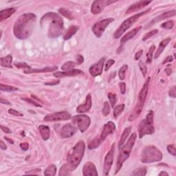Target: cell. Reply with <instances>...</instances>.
<instances>
[{"label":"cell","instance_id":"1","mask_svg":"<svg viewBox=\"0 0 176 176\" xmlns=\"http://www.w3.org/2000/svg\"><path fill=\"white\" fill-rule=\"evenodd\" d=\"M85 144L84 141H78L70 151L67 156V163L60 169L59 175H67L77 168L82 160L85 153Z\"/></svg>","mask_w":176,"mask_h":176},{"label":"cell","instance_id":"2","mask_svg":"<svg viewBox=\"0 0 176 176\" xmlns=\"http://www.w3.org/2000/svg\"><path fill=\"white\" fill-rule=\"evenodd\" d=\"M36 15L33 13H25L20 16L15 22L13 33L17 39L24 40L29 38L32 33Z\"/></svg>","mask_w":176,"mask_h":176},{"label":"cell","instance_id":"3","mask_svg":"<svg viewBox=\"0 0 176 176\" xmlns=\"http://www.w3.org/2000/svg\"><path fill=\"white\" fill-rule=\"evenodd\" d=\"M42 26H48V35L50 38L58 37L64 30V23L62 17L55 13H48L40 20Z\"/></svg>","mask_w":176,"mask_h":176},{"label":"cell","instance_id":"4","mask_svg":"<svg viewBox=\"0 0 176 176\" xmlns=\"http://www.w3.org/2000/svg\"><path fill=\"white\" fill-rule=\"evenodd\" d=\"M136 138H137V135L136 133L132 134V136H130V138L128 140V141L126 143L125 145H124L123 147H121L120 153H119L118 157V160H117L116 171H115V173H114L115 175L118 173V171L121 170L122 166H123V164L124 162H125L128 158L129 157L130 153L131 152H132V149L134 146L135 142H136Z\"/></svg>","mask_w":176,"mask_h":176},{"label":"cell","instance_id":"5","mask_svg":"<svg viewBox=\"0 0 176 176\" xmlns=\"http://www.w3.org/2000/svg\"><path fill=\"white\" fill-rule=\"evenodd\" d=\"M162 159V153L155 146H148L143 150L141 161L143 163H152L160 161Z\"/></svg>","mask_w":176,"mask_h":176},{"label":"cell","instance_id":"6","mask_svg":"<svg viewBox=\"0 0 176 176\" xmlns=\"http://www.w3.org/2000/svg\"><path fill=\"white\" fill-rule=\"evenodd\" d=\"M155 132L153 127V112L150 111L146 115V118L141 122L138 127L139 138H142L145 135L152 134Z\"/></svg>","mask_w":176,"mask_h":176},{"label":"cell","instance_id":"7","mask_svg":"<svg viewBox=\"0 0 176 176\" xmlns=\"http://www.w3.org/2000/svg\"><path fill=\"white\" fill-rule=\"evenodd\" d=\"M151 8H149L145 11H143V12H141L140 13H138V14L134 15V16L129 17L128 19H125L121 25L119 26V28L117 29L116 32L114 33V39H118L121 36L123 35V34L125 32L126 30L130 28L131 26H133L135 23H136V21L139 19L141 16H143L144 14H146V13L149 12Z\"/></svg>","mask_w":176,"mask_h":176},{"label":"cell","instance_id":"8","mask_svg":"<svg viewBox=\"0 0 176 176\" xmlns=\"http://www.w3.org/2000/svg\"><path fill=\"white\" fill-rule=\"evenodd\" d=\"M73 123L77 125L81 133H84L89 128L91 120L87 115H77L73 118Z\"/></svg>","mask_w":176,"mask_h":176},{"label":"cell","instance_id":"9","mask_svg":"<svg viewBox=\"0 0 176 176\" xmlns=\"http://www.w3.org/2000/svg\"><path fill=\"white\" fill-rule=\"evenodd\" d=\"M114 19H113V18H107V19H103L100 21L96 22L92 27V31H93L94 35L97 37H101L104 33L105 29L107 28V27L112 22L114 21Z\"/></svg>","mask_w":176,"mask_h":176},{"label":"cell","instance_id":"10","mask_svg":"<svg viewBox=\"0 0 176 176\" xmlns=\"http://www.w3.org/2000/svg\"><path fill=\"white\" fill-rule=\"evenodd\" d=\"M70 118L71 116L68 112H61L47 115L44 120L46 122H58L61 121H67Z\"/></svg>","mask_w":176,"mask_h":176},{"label":"cell","instance_id":"11","mask_svg":"<svg viewBox=\"0 0 176 176\" xmlns=\"http://www.w3.org/2000/svg\"><path fill=\"white\" fill-rule=\"evenodd\" d=\"M114 148L115 144H113L110 150L108 152L107 155H106L105 157L104 166H103V173H104V175H107L109 174V172L113 164V162H114Z\"/></svg>","mask_w":176,"mask_h":176},{"label":"cell","instance_id":"12","mask_svg":"<svg viewBox=\"0 0 176 176\" xmlns=\"http://www.w3.org/2000/svg\"><path fill=\"white\" fill-rule=\"evenodd\" d=\"M116 1H109V0H97L94 1L91 7V12L92 14L97 15L101 13L106 6L111 5Z\"/></svg>","mask_w":176,"mask_h":176},{"label":"cell","instance_id":"13","mask_svg":"<svg viewBox=\"0 0 176 176\" xmlns=\"http://www.w3.org/2000/svg\"><path fill=\"white\" fill-rule=\"evenodd\" d=\"M105 58L103 57L101 58L100 60L98 61L96 64H94L90 67L89 70V72L91 75L93 76V77H96L97 76L101 75L102 74L103 67H104V64H105Z\"/></svg>","mask_w":176,"mask_h":176},{"label":"cell","instance_id":"14","mask_svg":"<svg viewBox=\"0 0 176 176\" xmlns=\"http://www.w3.org/2000/svg\"><path fill=\"white\" fill-rule=\"evenodd\" d=\"M77 132V128L74 127L70 123L66 124L61 128L60 132L61 136L62 138H68L73 136Z\"/></svg>","mask_w":176,"mask_h":176},{"label":"cell","instance_id":"15","mask_svg":"<svg viewBox=\"0 0 176 176\" xmlns=\"http://www.w3.org/2000/svg\"><path fill=\"white\" fill-rule=\"evenodd\" d=\"M116 130V125L112 121L108 122L105 124L103 127V131L101 132V135L100 136V138L102 142L107 138L109 135L112 134L114 132V131Z\"/></svg>","mask_w":176,"mask_h":176},{"label":"cell","instance_id":"16","mask_svg":"<svg viewBox=\"0 0 176 176\" xmlns=\"http://www.w3.org/2000/svg\"><path fill=\"white\" fill-rule=\"evenodd\" d=\"M83 175L84 176L98 175V173H97L96 168L94 164L91 162L85 163L83 168Z\"/></svg>","mask_w":176,"mask_h":176},{"label":"cell","instance_id":"17","mask_svg":"<svg viewBox=\"0 0 176 176\" xmlns=\"http://www.w3.org/2000/svg\"><path fill=\"white\" fill-rule=\"evenodd\" d=\"M80 74H83V72L80 70H72L69 71L65 72H57L54 73V76L57 78H64L67 77V76H75L80 75Z\"/></svg>","mask_w":176,"mask_h":176},{"label":"cell","instance_id":"18","mask_svg":"<svg viewBox=\"0 0 176 176\" xmlns=\"http://www.w3.org/2000/svg\"><path fill=\"white\" fill-rule=\"evenodd\" d=\"M150 3H152V1H140L138 2H136L130 6L129 8H128V10L126 12V14H130V13L136 12L137 10H141V8L145 7L146 6H147Z\"/></svg>","mask_w":176,"mask_h":176},{"label":"cell","instance_id":"19","mask_svg":"<svg viewBox=\"0 0 176 176\" xmlns=\"http://www.w3.org/2000/svg\"><path fill=\"white\" fill-rule=\"evenodd\" d=\"M92 105V97L91 95L89 94L86 97V100L84 104L80 105L78 107L76 108V112L78 113H85L89 111L91 109Z\"/></svg>","mask_w":176,"mask_h":176},{"label":"cell","instance_id":"20","mask_svg":"<svg viewBox=\"0 0 176 176\" xmlns=\"http://www.w3.org/2000/svg\"><path fill=\"white\" fill-rule=\"evenodd\" d=\"M149 81H150V78L149 77L147 78V80L146 81L145 83L144 84L143 88H142L141 92H140L139 93L138 102L141 103H143V104H144V102H145L146 96H147L149 85Z\"/></svg>","mask_w":176,"mask_h":176},{"label":"cell","instance_id":"21","mask_svg":"<svg viewBox=\"0 0 176 176\" xmlns=\"http://www.w3.org/2000/svg\"><path fill=\"white\" fill-rule=\"evenodd\" d=\"M143 106L144 104H143V103H141L139 102L138 103L134 110H133L132 113H131V114L129 115V116L128 120L129 121H134L136 120L138 117L140 116V114H141Z\"/></svg>","mask_w":176,"mask_h":176},{"label":"cell","instance_id":"22","mask_svg":"<svg viewBox=\"0 0 176 176\" xmlns=\"http://www.w3.org/2000/svg\"><path fill=\"white\" fill-rule=\"evenodd\" d=\"M175 13H176V10H170V11H168V12L162 13V15H160V16L157 17L156 18H155L154 19H153L152 21H151V24L149 25V26H151V25H152L153 24H155V23H157V22H159L160 21H162V20L167 19V18H169L171 17L175 16Z\"/></svg>","mask_w":176,"mask_h":176},{"label":"cell","instance_id":"23","mask_svg":"<svg viewBox=\"0 0 176 176\" xmlns=\"http://www.w3.org/2000/svg\"><path fill=\"white\" fill-rule=\"evenodd\" d=\"M58 67L56 66L53 67H46L42 69H28L25 70L24 73L26 74H32V73H43V72H54L57 70Z\"/></svg>","mask_w":176,"mask_h":176},{"label":"cell","instance_id":"24","mask_svg":"<svg viewBox=\"0 0 176 176\" xmlns=\"http://www.w3.org/2000/svg\"><path fill=\"white\" fill-rule=\"evenodd\" d=\"M171 38H167V39L162 40V41L160 42L158 48V49L156 50V52H155V55H154V56H153V57H154L155 59V58L159 57L160 55H161L162 52L164 51V48H166V46H167V45L169 44V43L171 41Z\"/></svg>","mask_w":176,"mask_h":176},{"label":"cell","instance_id":"25","mask_svg":"<svg viewBox=\"0 0 176 176\" xmlns=\"http://www.w3.org/2000/svg\"><path fill=\"white\" fill-rule=\"evenodd\" d=\"M141 28H142V26H139V27H138V28L133 29V30H131L130 32H129L128 33L126 34V35L121 39V44H125V42L127 41L130 40L131 39H132V38L134 37V36L136 35V34L141 30Z\"/></svg>","mask_w":176,"mask_h":176},{"label":"cell","instance_id":"26","mask_svg":"<svg viewBox=\"0 0 176 176\" xmlns=\"http://www.w3.org/2000/svg\"><path fill=\"white\" fill-rule=\"evenodd\" d=\"M15 11H16V9L15 8H10L1 10V12H0V21L2 22L4 20L8 19L11 15L14 14Z\"/></svg>","mask_w":176,"mask_h":176},{"label":"cell","instance_id":"27","mask_svg":"<svg viewBox=\"0 0 176 176\" xmlns=\"http://www.w3.org/2000/svg\"><path fill=\"white\" fill-rule=\"evenodd\" d=\"M39 130L41 135L42 138L44 141H48L50 138V128L48 126L41 125L39 126Z\"/></svg>","mask_w":176,"mask_h":176},{"label":"cell","instance_id":"28","mask_svg":"<svg viewBox=\"0 0 176 176\" xmlns=\"http://www.w3.org/2000/svg\"><path fill=\"white\" fill-rule=\"evenodd\" d=\"M79 29V27L77 26H72L67 29L66 33H65L64 36V40H68L70 39L72 36L75 35V33L77 32Z\"/></svg>","mask_w":176,"mask_h":176},{"label":"cell","instance_id":"29","mask_svg":"<svg viewBox=\"0 0 176 176\" xmlns=\"http://www.w3.org/2000/svg\"><path fill=\"white\" fill-rule=\"evenodd\" d=\"M12 61H13V56L12 55H8L5 57L1 58V65L2 67H9L12 68Z\"/></svg>","mask_w":176,"mask_h":176},{"label":"cell","instance_id":"30","mask_svg":"<svg viewBox=\"0 0 176 176\" xmlns=\"http://www.w3.org/2000/svg\"><path fill=\"white\" fill-rule=\"evenodd\" d=\"M131 131H132V127H130L125 129V130H124V132H123V134H122V136L121 137L120 141H119V144H118L119 148H121V146H123V144L125 143L126 140H127V137L129 136V134L131 133Z\"/></svg>","mask_w":176,"mask_h":176},{"label":"cell","instance_id":"31","mask_svg":"<svg viewBox=\"0 0 176 176\" xmlns=\"http://www.w3.org/2000/svg\"><path fill=\"white\" fill-rule=\"evenodd\" d=\"M101 143H102V141L101 140L100 137L97 136L90 142L89 145H88V148H89V149H94L98 147V146L101 145Z\"/></svg>","mask_w":176,"mask_h":176},{"label":"cell","instance_id":"32","mask_svg":"<svg viewBox=\"0 0 176 176\" xmlns=\"http://www.w3.org/2000/svg\"><path fill=\"white\" fill-rule=\"evenodd\" d=\"M56 172V166L55 165V164H51V165H50L46 169V171H44V175L54 176L55 175Z\"/></svg>","mask_w":176,"mask_h":176},{"label":"cell","instance_id":"33","mask_svg":"<svg viewBox=\"0 0 176 176\" xmlns=\"http://www.w3.org/2000/svg\"><path fill=\"white\" fill-rule=\"evenodd\" d=\"M125 104H121V105L116 106V107L114 108V118H118V116H120V114L123 113L124 109H125Z\"/></svg>","mask_w":176,"mask_h":176},{"label":"cell","instance_id":"34","mask_svg":"<svg viewBox=\"0 0 176 176\" xmlns=\"http://www.w3.org/2000/svg\"><path fill=\"white\" fill-rule=\"evenodd\" d=\"M0 89H1V91L12 92L17 91L18 88L13 87V86H10V85H4V84H2V83H1V84H0Z\"/></svg>","mask_w":176,"mask_h":176},{"label":"cell","instance_id":"35","mask_svg":"<svg viewBox=\"0 0 176 176\" xmlns=\"http://www.w3.org/2000/svg\"><path fill=\"white\" fill-rule=\"evenodd\" d=\"M76 64L73 61H68L66 62L65 64L62 65L61 69L62 70L64 71H69L72 70H74V67H75Z\"/></svg>","mask_w":176,"mask_h":176},{"label":"cell","instance_id":"36","mask_svg":"<svg viewBox=\"0 0 176 176\" xmlns=\"http://www.w3.org/2000/svg\"><path fill=\"white\" fill-rule=\"evenodd\" d=\"M155 49V46H152L151 48L149 50V52L146 54V63L147 64H151L152 62L153 57V52Z\"/></svg>","mask_w":176,"mask_h":176},{"label":"cell","instance_id":"37","mask_svg":"<svg viewBox=\"0 0 176 176\" xmlns=\"http://www.w3.org/2000/svg\"><path fill=\"white\" fill-rule=\"evenodd\" d=\"M58 12H59L63 16L69 19H73V17H72V13H70V11L69 10H67L66 8H61L60 9H58Z\"/></svg>","mask_w":176,"mask_h":176},{"label":"cell","instance_id":"38","mask_svg":"<svg viewBox=\"0 0 176 176\" xmlns=\"http://www.w3.org/2000/svg\"><path fill=\"white\" fill-rule=\"evenodd\" d=\"M146 174V167H141L138 169H136L134 172L132 173V175H140V176H144Z\"/></svg>","mask_w":176,"mask_h":176},{"label":"cell","instance_id":"39","mask_svg":"<svg viewBox=\"0 0 176 176\" xmlns=\"http://www.w3.org/2000/svg\"><path fill=\"white\" fill-rule=\"evenodd\" d=\"M127 69H128V65H124L121 67L120 70H119L118 76H119V78H120L121 80L125 79V72H126V71H127Z\"/></svg>","mask_w":176,"mask_h":176},{"label":"cell","instance_id":"40","mask_svg":"<svg viewBox=\"0 0 176 176\" xmlns=\"http://www.w3.org/2000/svg\"><path fill=\"white\" fill-rule=\"evenodd\" d=\"M108 98H109V100L110 101V103H111L112 107H114V105L115 104H116L117 101L116 94L114 93H109L108 94Z\"/></svg>","mask_w":176,"mask_h":176},{"label":"cell","instance_id":"41","mask_svg":"<svg viewBox=\"0 0 176 176\" xmlns=\"http://www.w3.org/2000/svg\"><path fill=\"white\" fill-rule=\"evenodd\" d=\"M102 113L105 116H107L110 113V106L107 102H105L102 109Z\"/></svg>","mask_w":176,"mask_h":176},{"label":"cell","instance_id":"42","mask_svg":"<svg viewBox=\"0 0 176 176\" xmlns=\"http://www.w3.org/2000/svg\"><path fill=\"white\" fill-rule=\"evenodd\" d=\"M158 33V30H156V29H155V30H152V31H150V32L146 33V35H144L143 38V41H146V39H149L150 37H153V35H156Z\"/></svg>","mask_w":176,"mask_h":176},{"label":"cell","instance_id":"43","mask_svg":"<svg viewBox=\"0 0 176 176\" xmlns=\"http://www.w3.org/2000/svg\"><path fill=\"white\" fill-rule=\"evenodd\" d=\"M173 26H174V22H173V21H168L166 22H164V23L161 25L162 28L166 29H172Z\"/></svg>","mask_w":176,"mask_h":176},{"label":"cell","instance_id":"44","mask_svg":"<svg viewBox=\"0 0 176 176\" xmlns=\"http://www.w3.org/2000/svg\"><path fill=\"white\" fill-rule=\"evenodd\" d=\"M139 67L141 69V70L143 73L144 76H146V74L147 73V67H146V65L144 64V63H143L142 61L139 62Z\"/></svg>","mask_w":176,"mask_h":176},{"label":"cell","instance_id":"45","mask_svg":"<svg viewBox=\"0 0 176 176\" xmlns=\"http://www.w3.org/2000/svg\"><path fill=\"white\" fill-rule=\"evenodd\" d=\"M167 150L168 152L172 154L173 155L175 156L176 155V151H175V147L174 144H170V145L167 146Z\"/></svg>","mask_w":176,"mask_h":176},{"label":"cell","instance_id":"46","mask_svg":"<svg viewBox=\"0 0 176 176\" xmlns=\"http://www.w3.org/2000/svg\"><path fill=\"white\" fill-rule=\"evenodd\" d=\"M115 64V61L114 59H109L108 60L107 63H106V65L105 66V71H107L110 67L112 66L113 64Z\"/></svg>","mask_w":176,"mask_h":176},{"label":"cell","instance_id":"47","mask_svg":"<svg viewBox=\"0 0 176 176\" xmlns=\"http://www.w3.org/2000/svg\"><path fill=\"white\" fill-rule=\"evenodd\" d=\"M15 65L16 67H19V68H24V69H26V70L30 69V67L29 66V65H27L26 64H25V63H19V64H15Z\"/></svg>","mask_w":176,"mask_h":176},{"label":"cell","instance_id":"48","mask_svg":"<svg viewBox=\"0 0 176 176\" xmlns=\"http://www.w3.org/2000/svg\"><path fill=\"white\" fill-rule=\"evenodd\" d=\"M8 113L13 116H23V114H21V113L19 112L17 110L13 109H8Z\"/></svg>","mask_w":176,"mask_h":176},{"label":"cell","instance_id":"49","mask_svg":"<svg viewBox=\"0 0 176 176\" xmlns=\"http://www.w3.org/2000/svg\"><path fill=\"white\" fill-rule=\"evenodd\" d=\"M24 101H26V102H28L29 103H30V104H32L33 105L36 106V107H41V105H40L39 103H37V102H35V101H33V99H30V98H22Z\"/></svg>","mask_w":176,"mask_h":176},{"label":"cell","instance_id":"50","mask_svg":"<svg viewBox=\"0 0 176 176\" xmlns=\"http://www.w3.org/2000/svg\"><path fill=\"white\" fill-rule=\"evenodd\" d=\"M119 86H120V90L122 94H125L126 92V84L125 83L121 82L119 84Z\"/></svg>","mask_w":176,"mask_h":176},{"label":"cell","instance_id":"51","mask_svg":"<svg viewBox=\"0 0 176 176\" xmlns=\"http://www.w3.org/2000/svg\"><path fill=\"white\" fill-rule=\"evenodd\" d=\"M76 64H81L83 62V61H84V58H83V56L81 55H78L76 56Z\"/></svg>","mask_w":176,"mask_h":176},{"label":"cell","instance_id":"52","mask_svg":"<svg viewBox=\"0 0 176 176\" xmlns=\"http://www.w3.org/2000/svg\"><path fill=\"white\" fill-rule=\"evenodd\" d=\"M175 86H173L171 88L170 90H169V96L172 97V98H175Z\"/></svg>","mask_w":176,"mask_h":176},{"label":"cell","instance_id":"53","mask_svg":"<svg viewBox=\"0 0 176 176\" xmlns=\"http://www.w3.org/2000/svg\"><path fill=\"white\" fill-rule=\"evenodd\" d=\"M20 147H21L24 151H27L29 148V144L28 143H24L20 144Z\"/></svg>","mask_w":176,"mask_h":176},{"label":"cell","instance_id":"54","mask_svg":"<svg viewBox=\"0 0 176 176\" xmlns=\"http://www.w3.org/2000/svg\"><path fill=\"white\" fill-rule=\"evenodd\" d=\"M1 129L4 133H6V134H10V133H12L11 130L9 128H8L7 127H4V126L1 125Z\"/></svg>","mask_w":176,"mask_h":176},{"label":"cell","instance_id":"55","mask_svg":"<svg viewBox=\"0 0 176 176\" xmlns=\"http://www.w3.org/2000/svg\"><path fill=\"white\" fill-rule=\"evenodd\" d=\"M143 53V50H140L138 52V53L136 54V55H135V59L136 60H138L140 58H141V56H142Z\"/></svg>","mask_w":176,"mask_h":176},{"label":"cell","instance_id":"56","mask_svg":"<svg viewBox=\"0 0 176 176\" xmlns=\"http://www.w3.org/2000/svg\"><path fill=\"white\" fill-rule=\"evenodd\" d=\"M173 61V58L172 56H169L166 57V58L165 60H164V61L163 62V64H165L166 63H169V62H172Z\"/></svg>","mask_w":176,"mask_h":176},{"label":"cell","instance_id":"57","mask_svg":"<svg viewBox=\"0 0 176 176\" xmlns=\"http://www.w3.org/2000/svg\"><path fill=\"white\" fill-rule=\"evenodd\" d=\"M40 169H34V170H30V171H27V172H26V174H34L35 172H40Z\"/></svg>","mask_w":176,"mask_h":176},{"label":"cell","instance_id":"58","mask_svg":"<svg viewBox=\"0 0 176 176\" xmlns=\"http://www.w3.org/2000/svg\"><path fill=\"white\" fill-rule=\"evenodd\" d=\"M0 148L2 150H6L7 149V146L6 145V144H4L3 141H1V142H0Z\"/></svg>","mask_w":176,"mask_h":176},{"label":"cell","instance_id":"59","mask_svg":"<svg viewBox=\"0 0 176 176\" xmlns=\"http://www.w3.org/2000/svg\"><path fill=\"white\" fill-rule=\"evenodd\" d=\"M0 102H1V104H7V105H10V103H9L8 101H4L3 98H1V99H0Z\"/></svg>","mask_w":176,"mask_h":176},{"label":"cell","instance_id":"60","mask_svg":"<svg viewBox=\"0 0 176 176\" xmlns=\"http://www.w3.org/2000/svg\"><path fill=\"white\" fill-rule=\"evenodd\" d=\"M165 72L168 76H169L171 74V72H172V70H171V69L170 68H166L165 69Z\"/></svg>","mask_w":176,"mask_h":176},{"label":"cell","instance_id":"61","mask_svg":"<svg viewBox=\"0 0 176 176\" xmlns=\"http://www.w3.org/2000/svg\"><path fill=\"white\" fill-rule=\"evenodd\" d=\"M159 175L160 176H162V175H166V176H169V174L166 172H164V171H162V172L160 173H159Z\"/></svg>","mask_w":176,"mask_h":176},{"label":"cell","instance_id":"62","mask_svg":"<svg viewBox=\"0 0 176 176\" xmlns=\"http://www.w3.org/2000/svg\"><path fill=\"white\" fill-rule=\"evenodd\" d=\"M5 139H6L7 141H8L9 143H10V144H13V143H14V142H13V140H11V139H10V138H7V137H5Z\"/></svg>","mask_w":176,"mask_h":176}]
</instances>
